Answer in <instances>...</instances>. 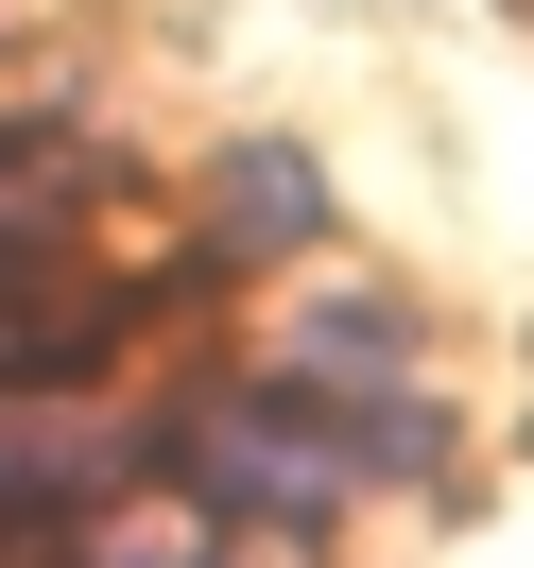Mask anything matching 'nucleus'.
I'll return each mask as SVG.
<instances>
[{"label": "nucleus", "mask_w": 534, "mask_h": 568, "mask_svg": "<svg viewBox=\"0 0 534 568\" xmlns=\"http://www.w3.org/2000/svg\"><path fill=\"white\" fill-rule=\"evenodd\" d=\"M190 499L224 534H328V414H276V396L190 414Z\"/></svg>", "instance_id": "1"}, {"label": "nucleus", "mask_w": 534, "mask_h": 568, "mask_svg": "<svg viewBox=\"0 0 534 568\" xmlns=\"http://www.w3.org/2000/svg\"><path fill=\"white\" fill-rule=\"evenodd\" d=\"M87 362H104V293H70L52 258L0 242V396H52V379H87Z\"/></svg>", "instance_id": "2"}, {"label": "nucleus", "mask_w": 534, "mask_h": 568, "mask_svg": "<svg viewBox=\"0 0 534 568\" xmlns=\"http://www.w3.org/2000/svg\"><path fill=\"white\" fill-rule=\"evenodd\" d=\"M328 465H362V483H414V499H449V483H465V430H449V396H414V379H362V414L328 430Z\"/></svg>", "instance_id": "3"}, {"label": "nucleus", "mask_w": 534, "mask_h": 568, "mask_svg": "<svg viewBox=\"0 0 534 568\" xmlns=\"http://www.w3.org/2000/svg\"><path fill=\"white\" fill-rule=\"evenodd\" d=\"M311 224H328V173H311L293 139H242V155H224V242H242V258L311 242Z\"/></svg>", "instance_id": "4"}, {"label": "nucleus", "mask_w": 534, "mask_h": 568, "mask_svg": "<svg viewBox=\"0 0 534 568\" xmlns=\"http://www.w3.org/2000/svg\"><path fill=\"white\" fill-rule=\"evenodd\" d=\"M293 379L362 396V379H414V345H396V311H380V293H345V311H311V327H293Z\"/></svg>", "instance_id": "5"}]
</instances>
